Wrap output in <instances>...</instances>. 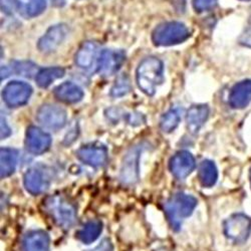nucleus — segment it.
<instances>
[{"label": "nucleus", "instance_id": "f257e3e1", "mask_svg": "<svg viewBox=\"0 0 251 251\" xmlns=\"http://www.w3.org/2000/svg\"><path fill=\"white\" fill-rule=\"evenodd\" d=\"M137 83L140 90L147 96H154L156 88L164 81L163 62L154 56L141 61L136 73Z\"/></svg>", "mask_w": 251, "mask_h": 251}, {"label": "nucleus", "instance_id": "f03ea898", "mask_svg": "<svg viewBox=\"0 0 251 251\" xmlns=\"http://www.w3.org/2000/svg\"><path fill=\"white\" fill-rule=\"evenodd\" d=\"M197 206V199L189 194L176 193L165 204V212L175 231L181 227L182 220L189 217Z\"/></svg>", "mask_w": 251, "mask_h": 251}, {"label": "nucleus", "instance_id": "7ed1b4c3", "mask_svg": "<svg viewBox=\"0 0 251 251\" xmlns=\"http://www.w3.org/2000/svg\"><path fill=\"white\" fill-rule=\"evenodd\" d=\"M46 210L55 223L64 229L72 228L76 221V208L68 198L62 195H53L45 202Z\"/></svg>", "mask_w": 251, "mask_h": 251}, {"label": "nucleus", "instance_id": "20e7f679", "mask_svg": "<svg viewBox=\"0 0 251 251\" xmlns=\"http://www.w3.org/2000/svg\"><path fill=\"white\" fill-rule=\"evenodd\" d=\"M190 36L187 26L181 23L172 22L160 25L152 34L153 43L159 47H169L178 45Z\"/></svg>", "mask_w": 251, "mask_h": 251}, {"label": "nucleus", "instance_id": "39448f33", "mask_svg": "<svg viewBox=\"0 0 251 251\" xmlns=\"http://www.w3.org/2000/svg\"><path fill=\"white\" fill-rule=\"evenodd\" d=\"M225 236L235 243L245 242L251 233V219L241 213L234 214L223 223Z\"/></svg>", "mask_w": 251, "mask_h": 251}, {"label": "nucleus", "instance_id": "423d86ee", "mask_svg": "<svg viewBox=\"0 0 251 251\" xmlns=\"http://www.w3.org/2000/svg\"><path fill=\"white\" fill-rule=\"evenodd\" d=\"M67 119L68 115L64 109L50 103L41 106L36 114L38 123L50 130L61 129L66 125Z\"/></svg>", "mask_w": 251, "mask_h": 251}, {"label": "nucleus", "instance_id": "0eeeda50", "mask_svg": "<svg viewBox=\"0 0 251 251\" xmlns=\"http://www.w3.org/2000/svg\"><path fill=\"white\" fill-rule=\"evenodd\" d=\"M32 94L29 85L23 81H11L3 89V100L7 106L16 108L25 104Z\"/></svg>", "mask_w": 251, "mask_h": 251}, {"label": "nucleus", "instance_id": "6e6552de", "mask_svg": "<svg viewBox=\"0 0 251 251\" xmlns=\"http://www.w3.org/2000/svg\"><path fill=\"white\" fill-rule=\"evenodd\" d=\"M140 154H141L140 147H134L125 155L122 163L121 173H120V179L123 184L130 186V185L136 184L139 181Z\"/></svg>", "mask_w": 251, "mask_h": 251}, {"label": "nucleus", "instance_id": "1a4fd4ad", "mask_svg": "<svg viewBox=\"0 0 251 251\" xmlns=\"http://www.w3.org/2000/svg\"><path fill=\"white\" fill-rule=\"evenodd\" d=\"M195 158L188 151H180L176 153L169 162V169L172 175L179 180L189 176L195 169Z\"/></svg>", "mask_w": 251, "mask_h": 251}, {"label": "nucleus", "instance_id": "9d476101", "mask_svg": "<svg viewBox=\"0 0 251 251\" xmlns=\"http://www.w3.org/2000/svg\"><path fill=\"white\" fill-rule=\"evenodd\" d=\"M76 157L82 163L99 168L106 165L108 161V149L101 145L82 146L76 151Z\"/></svg>", "mask_w": 251, "mask_h": 251}, {"label": "nucleus", "instance_id": "9b49d317", "mask_svg": "<svg viewBox=\"0 0 251 251\" xmlns=\"http://www.w3.org/2000/svg\"><path fill=\"white\" fill-rule=\"evenodd\" d=\"M51 144L50 136L34 126L27 129L25 146L29 153L33 155H41L47 152Z\"/></svg>", "mask_w": 251, "mask_h": 251}, {"label": "nucleus", "instance_id": "f8f14e48", "mask_svg": "<svg viewBox=\"0 0 251 251\" xmlns=\"http://www.w3.org/2000/svg\"><path fill=\"white\" fill-rule=\"evenodd\" d=\"M68 27L65 25L51 26L46 34L38 40L37 48L41 52H51L55 50L68 35Z\"/></svg>", "mask_w": 251, "mask_h": 251}, {"label": "nucleus", "instance_id": "ddd939ff", "mask_svg": "<svg viewBox=\"0 0 251 251\" xmlns=\"http://www.w3.org/2000/svg\"><path fill=\"white\" fill-rule=\"evenodd\" d=\"M24 184L28 193L31 195H39L49 189L50 180L44 171L38 168H30L25 174Z\"/></svg>", "mask_w": 251, "mask_h": 251}, {"label": "nucleus", "instance_id": "4468645a", "mask_svg": "<svg viewBox=\"0 0 251 251\" xmlns=\"http://www.w3.org/2000/svg\"><path fill=\"white\" fill-rule=\"evenodd\" d=\"M125 57V52L122 50H103L99 60V73L106 76L114 75L122 67Z\"/></svg>", "mask_w": 251, "mask_h": 251}, {"label": "nucleus", "instance_id": "2eb2a0df", "mask_svg": "<svg viewBox=\"0 0 251 251\" xmlns=\"http://www.w3.org/2000/svg\"><path fill=\"white\" fill-rule=\"evenodd\" d=\"M251 102V79L237 82L229 95V104L233 109H244Z\"/></svg>", "mask_w": 251, "mask_h": 251}, {"label": "nucleus", "instance_id": "dca6fc26", "mask_svg": "<svg viewBox=\"0 0 251 251\" xmlns=\"http://www.w3.org/2000/svg\"><path fill=\"white\" fill-rule=\"evenodd\" d=\"M50 235L44 230H34L28 232L23 241L24 251H49Z\"/></svg>", "mask_w": 251, "mask_h": 251}, {"label": "nucleus", "instance_id": "f3484780", "mask_svg": "<svg viewBox=\"0 0 251 251\" xmlns=\"http://www.w3.org/2000/svg\"><path fill=\"white\" fill-rule=\"evenodd\" d=\"M209 117V108L207 104L193 106L187 113V128L191 133H197L205 124Z\"/></svg>", "mask_w": 251, "mask_h": 251}, {"label": "nucleus", "instance_id": "a211bd4d", "mask_svg": "<svg viewBox=\"0 0 251 251\" xmlns=\"http://www.w3.org/2000/svg\"><path fill=\"white\" fill-rule=\"evenodd\" d=\"M54 96L60 101L67 103H75L83 98V92L75 83L67 81L61 83L60 86L54 90Z\"/></svg>", "mask_w": 251, "mask_h": 251}, {"label": "nucleus", "instance_id": "6ab92c4d", "mask_svg": "<svg viewBox=\"0 0 251 251\" xmlns=\"http://www.w3.org/2000/svg\"><path fill=\"white\" fill-rule=\"evenodd\" d=\"M98 54V46L93 41L83 44L75 54V64L80 69H90L93 67Z\"/></svg>", "mask_w": 251, "mask_h": 251}, {"label": "nucleus", "instance_id": "aec40b11", "mask_svg": "<svg viewBox=\"0 0 251 251\" xmlns=\"http://www.w3.org/2000/svg\"><path fill=\"white\" fill-rule=\"evenodd\" d=\"M18 162V152L10 148H1L0 150V175L6 178L12 175L16 169Z\"/></svg>", "mask_w": 251, "mask_h": 251}, {"label": "nucleus", "instance_id": "412c9836", "mask_svg": "<svg viewBox=\"0 0 251 251\" xmlns=\"http://www.w3.org/2000/svg\"><path fill=\"white\" fill-rule=\"evenodd\" d=\"M102 223L100 220L94 219L88 221L76 233V237L83 244H91L96 241L101 233Z\"/></svg>", "mask_w": 251, "mask_h": 251}, {"label": "nucleus", "instance_id": "4be33fe9", "mask_svg": "<svg viewBox=\"0 0 251 251\" xmlns=\"http://www.w3.org/2000/svg\"><path fill=\"white\" fill-rule=\"evenodd\" d=\"M198 178L201 185L205 188H210L217 182L218 171L212 161L204 160L199 166Z\"/></svg>", "mask_w": 251, "mask_h": 251}, {"label": "nucleus", "instance_id": "5701e85b", "mask_svg": "<svg viewBox=\"0 0 251 251\" xmlns=\"http://www.w3.org/2000/svg\"><path fill=\"white\" fill-rule=\"evenodd\" d=\"M65 75V70L62 68H47L37 73L35 80L40 88H48L51 82Z\"/></svg>", "mask_w": 251, "mask_h": 251}, {"label": "nucleus", "instance_id": "b1692460", "mask_svg": "<svg viewBox=\"0 0 251 251\" xmlns=\"http://www.w3.org/2000/svg\"><path fill=\"white\" fill-rule=\"evenodd\" d=\"M181 121V116L177 110H170L164 114L160 122V128L164 133L174 131Z\"/></svg>", "mask_w": 251, "mask_h": 251}, {"label": "nucleus", "instance_id": "393cba45", "mask_svg": "<svg viewBox=\"0 0 251 251\" xmlns=\"http://www.w3.org/2000/svg\"><path fill=\"white\" fill-rule=\"evenodd\" d=\"M47 7L46 0H29L26 4V13L29 17H34L43 13Z\"/></svg>", "mask_w": 251, "mask_h": 251}, {"label": "nucleus", "instance_id": "a878e982", "mask_svg": "<svg viewBox=\"0 0 251 251\" xmlns=\"http://www.w3.org/2000/svg\"><path fill=\"white\" fill-rule=\"evenodd\" d=\"M130 91V83L127 77L121 76L116 80L114 88L112 89L113 97H121L127 94Z\"/></svg>", "mask_w": 251, "mask_h": 251}, {"label": "nucleus", "instance_id": "bb28decb", "mask_svg": "<svg viewBox=\"0 0 251 251\" xmlns=\"http://www.w3.org/2000/svg\"><path fill=\"white\" fill-rule=\"evenodd\" d=\"M216 3L217 0H193V6L199 12L213 8Z\"/></svg>", "mask_w": 251, "mask_h": 251}, {"label": "nucleus", "instance_id": "cd10ccee", "mask_svg": "<svg viewBox=\"0 0 251 251\" xmlns=\"http://www.w3.org/2000/svg\"><path fill=\"white\" fill-rule=\"evenodd\" d=\"M92 251H114V246L109 239H103L95 249Z\"/></svg>", "mask_w": 251, "mask_h": 251}, {"label": "nucleus", "instance_id": "c85d7f7f", "mask_svg": "<svg viewBox=\"0 0 251 251\" xmlns=\"http://www.w3.org/2000/svg\"><path fill=\"white\" fill-rule=\"evenodd\" d=\"M10 134V128L8 127V125L6 121L3 119V117H1V139L7 138Z\"/></svg>", "mask_w": 251, "mask_h": 251}, {"label": "nucleus", "instance_id": "c756f323", "mask_svg": "<svg viewBox=\"0 0 251 251\" xmlns=\"http://www.w3.org/2000/svg\"><path fill=\"white\" fill-rule=\"evenodd\" d=\"M50 1L54 6H62L65 4L66 0H50Z\"/></svg>", "mask_w": 251, "mask_h": 251}, {"label": "nucleus", "instance_id": "7c9ffc66", "mask_svg": "<svg viewBox=\"0 0 251 251\" xmlns=\"http://www.w3.org/2000/svg\"><path fill=\"white\" fill-rule=\"evenodd\" d=\"M250 181H251V171H250Z\"/></svg>", "mask_w": 251, "mask_h": 251}, {"label": "nucleus", "instance_id": "2f4dec72", "mask_svg": "<svg viewBox=\"0 0 251 251\" xmlns=\"http://www.w3.org/2000/svg\"><path fill=\"white\" fill-rule=\"evenodd\" d=\"M243 1H249V0H243Z\"/></svg>", "mask_w": 251, "mask_h": 251}]
</instances>
